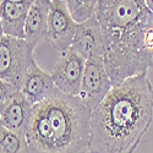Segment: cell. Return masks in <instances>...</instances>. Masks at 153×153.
Returning <instances> with one entry per match:
<instances>
[{"label": "cell", "mask_w": 153, "mask_h": 153, "mask_svg": "<svg viewBox=\"0 0 153 153\" xmlns=\"http://www.w3.org/2000/svg\"><path fill=\"white\" fill-rule=\"evenodd\" d=\"M5 34H4V30H3V25H1V21H0V39L4 37Z\"/></svg>", "instance_id": "cell-18"}, {"label": "cell", "mask_w": 153, "mask_h": 153, "mask_svg": "<svg viewBox=\"0 0 153 153\" xmlns=\"http://www.w3.org/2000/svg\"><path fill=\"white\" fill-rule=\"evenodd\" d=\"M76 28L77 23L70 16L66 3L61 0H50L47 41L58 54L71 48Z\"/></svg>", "instance_id": "cell-7"}, {"label": "cell", "mask_w": 153, "mask_h": 153, "mask_svg": "<svg viewBox=\"0 0 153 153\" xmlns=\"http://www.w3.org/2000/svg\"><path fill=\"white\" fill-rule=\"evenodd\" d=\"M65 3L70 16L77 25H81L96 16L98 1H94V0H68Z\"/></svg>", "instance_id": "cell-13"}, {"label": "cell", "mask_w": 153, "mask_h": 153, "mask_svg": "<svg viewBox=\"0 0 153 153\" xmlns=\"http://www.w3.org/2000/svg\"><path fill=\"white\" fill-rule=\"evenodd\" d=\"M71 48L85 60L102 56L103 36H102V30L96 16L81 25H77Z\"/></svg>", "instance_id": "cell-9"}, {"label": "cell", "mask_w": 153, "mask_h": 153, "mask_svg": "<svg viewBox=\"0 0 153 153\" xmlns=\"http://www.w3.org/2000/svg\"><path fill=\"white\" fill-rule=\"evenodd\" d=\"M19 91L20 90H17L14 85L0 80V114L4 111V109L12 100V98L17 94Z\"/></svg>", "instance_id": "cell-15"}, {"label": "cell", "mask_w": 153, "mask_h": 153, "mask_svg": "<svg viewBox=\"0 0 153 153\" xmlns=\"http://www.w3.org/2000/svg\"><path fill=\"white\" fill-rule=\"evenodd\" d=\"M0 153H3V152H1V149H0Z\"/></svg>", "instance_id": "cell-20"}, {"label": "cell", "mask_w": 153, "mask_h": 153, "mask_svg": "<svg viewBox=\"0 0 153 153\" xmlns=\"http://www.w3.org/2000/svg\"><path fill=\"white\" fill-rule=\"evenodd\" d=\"M20 91L32 105L39 104L59 92L52 75L42 70L36 61L27 70Z\"/></svg>", "instance_id": "cell-8"}, {"label": "cell", "mask_w": 153, "mask_h": 153, "mask_svg": "<svg viewBox=\"0 0 153 153\" xmlns=\"http://www.w3.org/2000/svg\"><path fill=\"white\" fill-rule=\"evenodd\" d=\"M96 17L103 36V61L113 85L147 72L153 52L145 38L153 28V12L145 0H99Z\"/></svg>", "instance_id": "cell-2"}, {"label": "cell", "mask_w": 153, "mask_h": 153, "mask_svg": "<svg viewBox=\"0 0 153 153\" xmlns=\"http://www.w3.org/2000/svg\"><path fill=\"white\" fill-rule=\"evenodd\" d=\"M50 0L32 1L25 25V41L33 49L42 39H47Z\"/></svg>", "instance_id": "cell-11"}, {"label": "cell", "mask_w": 153, "mask_h": 153, "mask_svg": "<svg viewBox=\"0 0 153 153\" xmlns=\"http://www.w3.org/2000/svg\"><path fill=\"white\" fill-rule=\"evenodd\" d=\"M0 149L3 153H30L26 135L5 129L0 135Z\"/></svg>", "instance_id": "cell-14"}, {"label": "cell", "mask_w": 153, "mask_h": 153, "mask_svg": "<svg viewBox=\"0 0 153 153\" xmlns=\"http://www.w3.org/2000/svg\"><path fill=\"white\" fill-rule=\"evenodd\" d=\"M0 4H1V1H0Z\"/></svg>", "instance_id": "cell-21"}, {"label": "cell", "mask_w": 153, "mask_h": 153, "mask_svg": "<svg viewBox=\"0 0 153 153\" xmlns=\"http://www.w3.org/2000/svg\"><path fill=\"white\" fill-rule=\"evenodd\" d=\"M4 130H5V127H4V124H3V121H1V118H0V135L3 134Z\"/></svg>", "instance_id": "cell-19"}, {"label": "cell", "mask_w": 153, "mask_h": 153, "mask_svg": "<svg viewBox=\"0 0 153 153\" xmlns=\"http://www.w3.org/2000/svg\"><path fill=\"white\" fill-rule=\"evenodd\" d=\"M31 0H4L0 4V21L4 34L25 39V25L28 15Z\"/></svg>", "instance_id": "cell-10"}, {"label": "cell", "mask_w": 153, "mask_h": 153, "mask_svg": "<svg viewBox=\"0 0 153 153\" xmlns=\"http://www.w3.org/2000/svg\"><path fill=\"white\" fill-rule=\"evenodd\" d=\"M145 43L148 50L153 52V28L148 30V32L146 33V38H145Z\"/></svg>", "instance_id": "cell-16"}, {"label": "cell", "mask_w": 153, "mask_h": 153, "mask_svg": "<svg viewBox=\"0 0 153 153\" xmlns=\"http://www.w3.org/2000/svg\"><path fill=\"white\" fill-rule=\"evenodd\" d=\"M153 120L147 72L114 85L91 113V153H134Z\"/></svg>", "instance_id": "cell-1"}, {"label": "cell", "mask_w": 153, "mask_h": 153, "mask_svg": "<svg viewBox=\"0 0 153 153\" xmlns=\"http://www.w3.org/2000/svg\"><path fill=\"white\" fill-rule=\"evenodd\" d=\"M91 111L79 97L62 92L33 105L26 131L30 153H87Z\"/></svg>", "instance_id": "cell-3"}, {"label": "cell", "mask_w": 153, "mask_h": 153, "mask_svg": "<svg viewBox=\"0 0 153 153\" xmlns=\"http://www.w3.org/2000/svg\"><path fill=\"white\" fill-rule=\"evenodd\" d=\"M86 60L72 48L59 54L52 71V79L56 88L71 97H79L81 92Z\"/></svg>", "instance_id": "cell-6"}, {"label": "cell", "mask_w": 153, "mask_h": 153, "mask_svg": "<svg viewBox=\"0 0 153 153\" xmlns=\"http://www.w3.org/2000/svg\"><path fill=\"white\" fill-rule=\"evenodd\" d=\"M32 109L33 105L31 102L21 93V91H19L4 111L0 114L4 127L6 130L26 135L32 115Z\"/></svg>", "instance_id": "cell-12"}, {"label": "cell", "mask_w": 153, "mask_h": 153, "mask_svg": "<svg viewBox=\"0 0 153 153\" xmlns=\"http://www.w3.org/2000/svg\"><path fill=\"white\" fill-rule=\"evenodd\" d=\"M114 87L105 70L103 56H96L86 60L82 86L79 98L91 113L103 102Z\"/></svg>", "instance_id": "cell-5"}, {"label": "cell", "mask_w": 153, "mask_h": 153, "mask_svg": "<svg viewBox=\"0 0 153 153\" xmlns=\"http://www.w3.org/2000/svg\"><path fill=\"white\" fill-rule=\"evenodd\" d=\"M33 48L19 38L4 36L0 39V80L21 90L27 70L34 62Z\"/></svg>", "instance_id": "cell-4"}, {"label": "cell", "mask_w": 153, "mask_h": 153, "mask_svg": "<svg viewBox=\"0 0 153 153\" xmlns=\"http://www.w3.org/2000/svg\"><path fill=\"white\" fill-rule=\"evenodd\" d=\"M145 3L147 5V7L153 12V1H152V0H145Z\"/></svg>", "instance_id": "cell-17"}]
</instances>
